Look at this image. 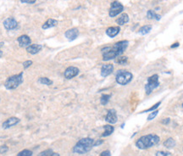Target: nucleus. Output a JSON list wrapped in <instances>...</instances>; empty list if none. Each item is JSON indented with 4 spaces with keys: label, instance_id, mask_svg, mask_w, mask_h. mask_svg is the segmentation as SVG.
<instances>
[{
    "label": "nucleus",
    "instance_id": "obj_1",
    "mask_svg": "<svg viewBox=\"0 0 183 156\" xmlns=\"http://www.w3.org/2000/svg\"><path fill=\"white\" fill-rule=\"evenodd\" d=\"M128 46L127 41H120V42L114 43L113 47H105L102 49L103 53V60L104 61L110 60L117 58L124 53Z\"/></svg>",
    "mask_w": 183,
    "mask_h": 156
},
{
    "label": "nucleus",
    "instance_id": "obj_2",
    "mask_svg": "<svg viewBox=\"0 0 183 156\" xmlns=\"http://www.w3.org/2000/svg\"><path fill=\"white\" fill-rule=\"evenodd\" d=\"M160 143V137L155 134H148L141 137L136 143V146L140 149H148Z\"/></svg>",
    "mask_w": 183,
    "mask_h": 156
},
{
    "label": "nucleus",
    "instance_id": "obj_3",
    "mask_svg": "<svg viewBox=\"0 0 183 156\" xmlns=\"http://www.w3.org/2000/svg\"><path fill=\"white\" fill-rule=\"evenodd\" d=\"M93 144H94V141L93 138H82L80 141H78L77 144L74 146L73 152L77 154H80V155L86 154L92 149V148L93 147Z\"/></svg>",
    "mask_w": 183,
    "mask_h": 156
},
{
    "label": "nucleus",
    "instance_id": "obj_4",
    "mask_svg": "<svg viewBox=\"0 0 183 156\" xmlns=\"http://www.w3.org/2000/svg\"><path fill=\"white\" fill-rule=\"evenodd\" d=\"M22 82H23V73L21 72L18 75H15L8 78L4 83V87L8 90H12V89H15Z\"/></svg>",
    "mask_w": 183,
    "mask_h": 156
},
{
    "label": "nucleus",
    "instance_id": "obj_5",
    "mask_svg": "<svg viewBox=\"0 0 183 156\" xmlns=\"http://www.w3.org/2000/svg\"><path fill=\"white\" fill-rule=\"evenodd\" d=\"M116 82L120 85H126L132 80V74L127 71H118L116 73Z\"/></svg>",
    "mask_w": 183,
    "mask_h": 156
},
{
    "label": "nucleus",
    "instance_id": "obj_6",
    "mask_svg": "<svg viewBox=\"0 0 183 156\" xmlns=\"http://www.w3.org/2000/svg\"><path fill=\"white\" fill-rule=\"evenodd\" d=\"M160 85V82H159V77L158 75H153L152 77L148 79V83L145 86V90H146V93L147 94H150L154 88L158 87Z\"/></svg>",
    "mask_w": 183,
    "mask_h": 156
},
{
    "label": "nucleus",
    "instance_id": "obj_7",
    "mask_svg": "<svg viewBox=\"0 0 183 156\" xmlns=\"http://www.w3.org/2000/svg\"><path fill=\"white\" fill-rule=\"evenodd\" d=\"M124 9V7L123 5L119 3L117 1H114L111 4V6H110V9H109V16L110 17H115L116 15H118L119 14L123 11Z\"/></svg>",
    "mask_w": 183,
    "mask_h": 156
},
{
    "label": "nucleus",
    "instance_id": "obj_8",
    "mask_svg": "<svg viewBox=\"0 0 183 156\" xmlns=\"http://www.w3.org/2000/svg\"><path fill=\"white\" fill-rule=\"evenodd\" d=\"M79 69L77 67L75 66H70L68 67L65 71V77L66 79H71V78L77 77V75L79 74Z\"/></svg>",
    "mask_w": 183,
    "mask_h": 156
},
{
    "label": "nucleus",
    "instance_id": "obj_9",
    "mask_svg": "<svg viewBox=\"0 0 183 156\" xmlns=\"http://www.w3.org/2000/svg\"><path fill=\"white\" fill-rule=\"evenodd\" d=\"M4 26L7 30H14V29L17 28L18 23L15 19L10 17V18H7L4 21Z\"/></svg>",
    "mask_w": 183,
    "mask_h": 156
},
{
    "label": "nucleus",
    "instance_id": "obj_10",
    "mask_svg": "<svg viewBox=\"0 0 183 156\" xmlns=\"http://www.w3.org/2000/svg\"><path fill=\"white\" fill-rule=\"evenodd\" d=\"M107 122L110 123V124H114L117 122V114H116V111L114 109H109L108 111V113L106 114V118H105Z\"/></svg>",
    "mask_w": 183,
    "mask_h": 156
},
{
    "label": "nucleus",
    "instance_id": "obj_11",
    "mask_svg": "<svg viewBox=\"0 0 183 156\" xmlns=\"http://www.w3.org/2000/svg\"><path fill=\"white\" fill-rule=\"evenodd\" d=\"M65 37L69 40V41H73L79 36V31L77 28H72L70 30L66 31L65 33Z\"/></svg>",
    "mask_w": 183,
    "mask_h": 156
},
{
    "label": "nucleus",
    "instance_id": "obj_12",
    "mask_svg": "<svg viewBox=\"0 0 183 156\" xmlns=\"http://www.w3.org/2000/svg\"><path fill=\"white\" fill-rule=\"evenodd\" d=\"M114 71V66L112 64H107L104 65L101 68V75L104 77H106L109 75H110Z\"/></svg>",
    "mask_w": 183,
    "mask_h": 156
},
{
    "label": "nucleus",
    "instance_id": "obj_13",
    "mask_svg": "<svg viewBox=\"0 0 183 156\" xmlns=\"http://www.w3.org/2000/svg\"><path fill=\"white\" fill-rule=\"evenodd\" d=\"M17 41L19 42V44H20V46L22 47V48H27L28 46H30V44L31 42V38L28 36H26V35L20 36L18 38Z\"/></svg>",
    "mask_w": 183,
    "mask_h": 156
},
{
    "label": "nucleus",
    "instance_id": "obj_14",
    "mask_svg": "<svg viewBox=\"0 0 183 156\" xmlns=\"http://www.w3.org/2000/svg\"><path fill=\"white\" fill-rule=\"evenodd\" d=\"M20 121V119H18L17 117H10L9 118L8 120H6L4 123H3V128L4 129H8L11 126L16 125L17 123H19Z\"/></svg>",
    "mask_w": 183,
    "mask_h": 156
},
{
    "label": "nucleus",
    "instance_id": "obj_15",
    "mask_svg": "<svg viewBox=\"0 0 183 156\" xmlns=\"http://www.w3.org/2000/svg\"><path fill=\"white\" fill-rule=\"evenodd\" d=\"M42 45L35 43V44H31L30 46H28V47L26 48V51H27L28 53H30V54H37V53H39L42 50Z\"/></svg>",
    "mask_w": 183,
    "mask_h": 156
},
{
    "label": "nucleus",
    "instance_id": "obj_16",
    "mask_svg": "<svg viewBox=\"0 0 183 156\" xmlns=\"http://www.w3.org/2000/svg\"><path fill=\"white\" fill-rule=\"evenodd\" d=\"M120 31V28L119 26H111L109 28H108L106 30V34L109 37H114L116 35H118V33Z\"/></svg>",
    "mask_w": 183,
    "mask_h": 156
},
{
    "label": "nucleus",
    "instance_id": "obj_17",
    "mask_svg": "<svg viewBox=\"0 0 183 156\" xmlns=\"http://www.w3.org/2000/svg\"><path fill=\"white\" fill-rule=\"evenodd\" d=\"M58 24V20H54V19H48L47 21L42 25V29H48V28H51L55 26H57Z\"/></svg>",
    "mask_w": 183,
    "mask_h": 156
},
{
    "label": "nucleus",
    "instance_id": "obj_18",
    "mask_svg": "<svg viewBox=\"0 0 183 156\" xmlns=\"http://www.w3.org/2000/svg\"><path fill=\"white\" fill-rule=\"evenodd\" d=\"M128 21H129V16H128V15L125 14V13L122 14V15L116 20V23L120 25V26H123V25H125V23H127Z\"/></svg>",
    "mask_w": 183,
    "mask_h": 156
},
{
    "label": "nucleus",
    "instance_id": "obj_19",
    "mask_svg": "<svg viewBox=\"0 0 183 156\" xmlns=\"http://www.w3.org/2000/svg\"><path fill=\"white\" fill-rule=\"evenodd\" d=\"M104 132L102 134V137H108L109 135H111L114 132V126H110V125H105L104 126Z\"/></svg>",
    "mask_w": 183,
    "mask_h": 156
},
{
    "label": "nucleus",
    "instance_id": "obj_20",
    "mask_svg": "<svg viewBox=\"0 0 183 156\" xmlns=\"http://www.w3.org/2000/svg\"><path fill=\"white\" fill-rule=\"evenodd\" d=\"M164 146L167 149H172L176 146V141L171 138H168L164 142Z\"/></svg>",
    "mask_w": 183,
    "mask_h": 156
},
{
    "label": "nucleus",
    "instance_id": "obj_21",
    "mask_svg": "<svg viewBox=\"0 0 183 156\" xmlns=\"http://www.w3.org/2000/svg\"><path fill=\"white\" fill-rule=\"evenodd\" d=\"M151 29H152V26H149V25L143 26H142V27L139 29V31H138V32H139L141 35H146V34H148V33L150 32Z\"/></svg>",
    "mask_w": 183,
    "mask_h": 156
},
{
    "label": "nucleus",
    "instance_id": "obj_22",
    "mask_svg": "<svg viewBox=\"0 0 183 156\" xmlns=\"http://www.w3.org/2000/svg\"><path fill=\"white\" fill-rule=\"evenodd\" d=\"M38 156H60L58 153H54L52 149H47L41 152Z\"/></svg>",
    "mask_w": 183,
    "mask_h": 156
},
{
    "label": "nucleus",
    "instance_id": "obj_23",
    "mask_svg": "<svg viewBox=\"0 0 183 156\" xmlns=\"http://www.w3.org/2000/svg\"><path fill=\"white\" fill-rule=\"evenodd\" d=\"M147 17L149 20H152V19H156L157 20H160L161 19V16L160 15H157L156 13L154 12V10H148V13H147Z\"/></svg>",
    "mask_w": 183,
    "mask_h": 156
},
{
    "label": "nucleus",
    "instance_id": "obj_24",
    "mask_svg": "<svg viewBox=\"0 0 183 156\" xmlns=\"http://www.w3.org/2000/svg\"><path fill=\"white\" fill-rule=\"evenodd\" d=\"M128 59L126 56H118L117 59L115 60V63H117L119 65H121V66H124L127 63Z\"/></svg>",
    "mask_w": 183,
    "mask_h": 156
},
{
    "label": "nucleus",
    "instance_id": "obj_25",
    "mask_svg": "<svg viewBox=\"0 0 183 156\" xmlns=\"http://www.w3.org/2000/svg\"><path fill=\"white\" fill-rule=\"evenodd\" d=\"M38 82L42 85H47V86H50V85L53 84V81H51L50 79H48L47 77H41L39 78Z\"/></svg>",
    "mask_w": 183,
    "mask_h": 156
},
{
    "label": "nucleus",
    "instance_id": "obj_26",
    "mask_svg": "<svg viewBox=\"0 0 183 156\" xmlns=\"http://www.w3.org/2000/svg\"><path fill=\"white\" fill-rule=\"evenodd\" d=\"M109 98H110V95H108V94H103L102 97H101V99H100L101 104H102L103 105H105V104H108L109 100Z\"/></svg>",
    "mask_w": 183,
    "mask_h": 156
},
{
    "label": "nucleus",
    "instance_id": "obj_27",
    "mask_svg": "<svg viewBox=\"0 0 183 156\" xmlns=\"http://www.w3.org/2000/svg\"><path fill=\"white\" fill-rule=\"evenodd\" d=\"M17 156H32V152L29 149H24L20 152Z\"/></svg>",
    "mask_w": 183,
    "mask_h": 156
},
{
    "label": "nucleus",
    "instance_id": "obj_28",
    "mask_svg": "<svg viewBox=\"0 0 183 156\" xmlns=\"http://www.w3.org/2000/svg\"><path fill=\"white\" fill-rule=\"evenodd\" d=\"M161 104V101H160V102H158L156 104H154L153 107H151V108L148 109H146V110H144V111H142V113H146V112H149V111H152V110H154L155 109H157L159 106H160V104Z\"/></svg>",
    "mask_w": 183,
    "mask_h": 156
},
{
    "label": "nucleus",
    "instance_id": "obj_29",
    "mask_svg": "<svg viewBox=\"0 0 183 156\" xmlns=\"http://www.w3.org/2000/svg\"><path fill=\"white\" fill-rule=\"evenodd\" d=\"M158 113H159V110H154V111H153V112H152L151 114L148 115V120H153L154 117H155V116H156V115L158 114Z\"/></svg>",
    "mask_w": 183,
    "mask_h": 156
},
{
    "label": "nucleus",
    "instance_id": "obj_30",
    "mask_svg": "<svg viewBox=\"0 0 183 156\" xmlns=\"http://www.w3.org/2000/svg\"><path fill=\"white\" fill-rule=\"evenodd\" d=\"M170 155V153L169 152H164V151H158L156 153L155 156H168Z\"/></svg>",
    "mask_w": 183,
    "mask_h": 156
},
{
    "label": "nucleus",
    "instance_id": "obj_31",
    "mask_svg": "<svg viewBox=\"0 0 183 156\" xmlns=\"http://www.w3.org/2000/svg\"><path fill=\"white\" fill-rule=\"evenodd\" d=\"M9 150V148L6 145H2L0 146V154H4Z\"/></svg>",
    "mask_w": 183,
    "mask_h": 156
},
{
    "label": "nucleus",
    "instance_id": "obj_32",
    "mask_svg": "<svg viewBox=\"0 0 183 156\" xmlns=\"http://www.w3.org/2000/svg\"><path fill=\"white\" fill-rule=\"evenodd\" d=\"M31 65H32V61H31V60H26V62L23 63V66L25 69H27V68L30 67Z\"/></svg>",
    "mask_w": 183,
    "mask_h": 156
},
{
    "label": "nucleus",
    "instance_id": "obj_33",
    "mask_svg": "<svg viewBox=\"0 0 183 156\" xmlns=\"http://www.w3.org/2000/svg\"><path fill=\"white\" fill-rule=\"evenodd\" d=\"M21 3H25V4H34L36 0H20Z\"/></svg>",
    "mask_w": 183,
    "mask_h": 156
},
{
    "label": "nucleus",
    "instance_id": "obj_34",
    "mask_svg": "<svg viewBox=\"0 0 183 156\" xmlns=\"http://www.w3.org/2000/svg\"><path fill=\"white\" fill-rule=\"evenodd\" d=\"M100 156H111V154L109 150H105V151L101 153Z\"/></svg>",
    "mask_w": 183,
    "mask_h": 156
},
{
    "label": "nucleus",
    "instance_id": "obj_35",
    "mask_svg": "<svg viewBox=\"0 0 183 156\" xmlns=\"http://www.w3.org/2000/svg\"><path fill=\"white\" fill-rule=\"evenodd\" d=\"M170 121H171V119H170V118H166V119H165L164 120H162V123L165 124V125H168V124L170 123Z\"/></svg>",
    "mask_w": 183,
    "mask_h": 156
},
{
    "label": "nucleus",
    "instance_id": "obj_36",
    "mask_svg": "<svg viewBox=\"0 0 183 156\" xmlns=\"http://www.w3.org/2000/svg\"><path fill=\"white\" fill-rule=\"evenodd\" d=\"M102 144H103V140H98V141H96L93 144V147L94 146H98V145H100Z\"/></svg>",
    "mask_w": 183,
    "mask_h": 156
},
{
    "label": "nucleus",
    "instance_id": "obj_37",
    "mask_svg": "<svg viewBox=\"0 0 183 156\" xmlns=\"http://www.w3.org/2000/svg\"><path fill=\"white\" fill-rule=\"evenodd\" d=\"M178 46H179V43H178V42H176V43H174V45H172L171 48H176V47H178Z\"/></svg>",
    "mask_w": 183,
    "mask_h": 156
},
{
    "label": "nucleus",
    "instance_id": "obj_38",
    "mask_svg": "<svg viewBox=\"0 0 183 156\" xmlns=\"http://www.w3.org/2000/svg\"><path fill=\"white\" fill-rule=\"evenodd\" d=\"M3 46H4V42H0V48H2V47H3Z\"/></svg>",
    "mask_w": 183,
    "mask_h": 156
},
{
    "label": "nucleus",
    "instance_id": "obj_39",
    "mask_svg": "<svg viewBox=\"0 0 183 156\" xmlns=\"http://www.w3.org/2000/svg\"><path fill=\"white\" fill-rule=\"evenodd\" d=\"M2 55H3V53H2V51H0V58L2 57Z\"/></svg>",
    "mask_w": 183,
    "mask_h": 156
},
{
    "label": "nucleus",
    "instance_id": "obj_40",
    "mask_svg": "<svg viewBox=\"0 0 183 156\" xmlns=\"http://www.w3.org/2000/svg\"><path fill=\"white\" fill-rule=\"evenodd\" d=\"M182 108H183V104H182Z\"/></svg>",
    "mask_w": 183,
    "mask_h": 156
}]
</instances>
